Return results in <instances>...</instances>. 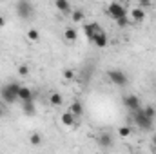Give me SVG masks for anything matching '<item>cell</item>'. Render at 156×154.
<instances>
[{"instance_id":"6da1fadb","label":"cell","mask_w":156,"mask_h":154,"mask_svg":"<svg viewBox=\"0 0 156 154\" xmlns=\"http://www.w3.org/2000/svg\"><path fill=\"white\" fill-rule=\"evenodd\" d=\"M20 83H16V82H9V83H4L2 87H0V98L5 102V103H15L16 100H18V91H20Z\"/></svg>"},{"instance_id":"44dd1931","label":"cell","mask_w":156,"mask_h":154,"mask_svg":"<svg viewBox=\"0 0 156 154\" xmlns=\"http://www.w3.org/2000/svg\"><path fill=\"white\" fill-rule=\"evenodd\" d=\"M83 16H85V13H83L82 9H75V11H73V20H75V22H82Z\"/></svg>"},{"instance_id":"7a4b0ae2","label":"cell","mask_w":156,"mask_h":154,"mask_svg":"<svg viewBox=\"0 0 156 154\" xmlns=\"http://www.w3.org/2000/svg\"><path fill=\"white\" fill-rule=\"evenodd\" d=\"M133 120H134L136 127H140V129H144V131H151V129H153V123H154V120H151V118L145 116L144 107H140L138 111L133 113Z\"/></svg>"},{"instance_id":"603a6c76","label":"cell","mask_w":156,"mask_h":154,"mask_svg":"<svg viewBox=\"0 0 156 154\" xmlns=\"http://www.w3.org/2000/svg\"><path fill=\"white\" fill-rule=\"evenodd\" d=\"M18 75H20V76H27V75H29V67H27V65H20V67H18Z\"/></svg>"},{"instance_id":"52a82bcc","label":"cell","mask_w":156,"mask_h":154,"mask_svg":"<svg viewBox=\"0 0 156 154\" xmlns=\"http://www.w3.org/2000/svg\"><path fill=\"white\" fill-rule=\"evenodd\" d=\"M122 102H123V105H125L129 111H133V113H134V111H138V109L142 107L140 98H138L136 94H127V96H123V100H122Z\"/></svg>"},{"instance_id":"cb8c5ba5","label":"cell","mask_w":156,"mask_h":154,"mask_svg":"<svg viewBox=\"0 0 156 154\" xmlns=\"http://www.w3.org/2000/svg\"><path fill=\"white\" fill-rule=\"evenodd\" d=\"M116 24L120 26V27H125V26L129 24V16H122V18H118Z\"/></svg>"},{"instance_id":"ffe728a7","label":"cell","mask_w":156,"mask_h":154,"mask_svg":"<svg viewBox=\"0 0 156 154\" xmlns=\"http://www.w3.org/2000/svg\"><path fill=\"white\" fill-rule=\"evenodd\" d=\"M131 132H133V129H131V127H127V125H123V127H120V129H118V134H120L122 138L131 136Z\"/></svg>"},{"instance_id":"5bb4252c","label":"cell","mask_w":156,"mask_h":154,"mask_svg":"<svg viewBox=\"0 0 156 154\" xmlns=\"http://www.w3.org/2000/svg\"><path fill=\"white\" fill-rule=\"evenodd\" d=\"M55 5H56V9H58L60 13H64V15L71 13V4H69L67 0H56V2H55Z\"/></svg>"},{"instance_id":"5b68a950","label":"cell","mask_w":156,"mask_h":154,"mask_svg":"<svg viewBox=\"0 0 156 154\" xmlns=\"http://www.w3.org/2000/svg\"><path fill=\"white\" fill-rule=\"evenodd\" d=\"M105 13H107L115 22H116L118 18H122V16H129V13H127L125 5H122V4H118V2H111V4L107 5Z\"/></svg>"},{"instance_id":"9c48e42d","label":"cell","mask_w":156,"mask_h":154,"mask_svg":"<svg viewBox=\"0 0 156 154\" xmlns=\"http://www.w3.org/2000/svg\"><path fill=\"white\" fill-rule=\"evenodd\" d=\"M35 98H37V93H33L29 87H26V85H22L20 87V91H18V100H20V103L22 102H35Z\"/></svg>"},{"instance_id":"ba28073f","label":"cell","mask_w":156,"mask_h":154,"mask_svg":"<svg viewBox=\"0 0 156 154\" xmlns=\"http://www.w3.org/2000/svg\"><path fill=\"white\" fill-rule=\"evenodd\" d=\"M100 31H102V26H100L98 22H89V24H85V26H83V33H85V37H87L89 42L94 38Z\"/></svg>"},{"instance_id":"3957f363","label":"cell","mask_w":156,"mask_h":154,"mask_svg":"<svg viewBox=\"0 0 156 154\" xmlns=\"http://www.w3.org/2000/svg\"><path fill=\"white\" fill-rule=\"evenodd\" d=\"M107 78H109V82H111L113 85H116V87H125V85L129 83V78H127V75H125L122 69H109V71H107Z\"/></svg>"},{"instance_id":"ac0fdd59","label":"cell","mask_w":156,"mask_h":154,"mask_svg":"<svg viewBox=\"0 0 156 154\" xmlns=\"http://www.w3.org/2000/svg\"><path fill=\"white\" fill-rule=\"evenodd\" d=\"M144 113H145L147 118L154 120V118H156V107H154V105H145V107H144Z\"/></svg>"},{"instance_id":"4316f807","label":"cell","mask_w":156,"mask_h":154,"mask_svg":"<svg viewBox=\"0 0 156 154\" xmlns=\"http://www.w3.org/2000/svg\"><path fill=\"white\" fill-rule=\"evenodd\" d=\"M4 24H5V18H4V16L0 15V27H4Z\"/></svg>"},{"instance_id":"8fae6325","label":"cell","mask_w":156,"mask_h":154,"mask_svg":"<svg viewBox=\"0 0 156 154\" xmlns=\"http://www.w3.org/2000/svg\"><path fill=\"white\" fill-rule=\"evenodd\" d=\"M129 15H131V18H133L134 22H142V20H145V16H147L145 11H144L142 7H133Z\"/></svg>"},{"instance_id":"484cf974","label":"cell","mask_w":156,"mask_h":154,"mask_svg":"<svg viewBox=\"0 0 156 154\" xmlns=\"http://www.w3.org/2000/svg\"><path fill=\"white\" fill-rule=\"evenodd\" d=\"M149 5H151V2H149V0H142L138 7H142V9H144V7H149Z\"/></svg>"},{"instance_id":"83f0119b","label":"cell","mask_w":156,"mask_h":154,"mask_svg":"<svg viewBox=\"0 0 156 154\" xmlns=\"http://www.w3.org/2000/svg\"><path fill=\"white\" fill-rule=\"evenodd\" d=\"M153 145H156V132L153 134Z\"/></svg>"},{"instance_id":"7c38bea8","label":"cell","mask_w":156,"mask_h":154,"mask_svg":"<svg viewBox=\"0 0 156 154\" xmlns=\"http://www.w3.org/2000/svg\"><path fill=\"white\" fill-rule=\"evenodd\" d=\"M69 113H71V114L75 116V118H80V116L83 114V103H82V102H73V103H71V107H69Z\"/></svg>"},{"instance_id":"9a60e30c","label":"cell","mask_w":156,"mask_h":154,"mask_svg":"<svg viewBox=\"0 0 156 154\" xmlns=\"http://www.w3.org/2000/svg\"><path fill=\"white\" fill-rule=\"evenodd\" d=\"M49 103H51L53 107H60V105L64 103L62 94H60V93H51V94H49Z\"/></svg>"},{"instance_id":"277c9868","label":"cell","mask_w":156,"mask_h":154,"mask_svg":"<svg viewBox=\"0 0 156 154\" xmlns=\"http://www.w3.org/2000/svg\"><path fill=\"white\" fill-rule=\"evenodd\" d=\"M15 7H16L18 16L24 18V20H29V18H33V15H35V7H33V4L27 2V0H20Z\"/></svg>"},{"instance_id":"d6986e66","label":"cell","mask_w":156,"mask_h":154,"mask_svg":"<svg viewBox=\"0 0 156 154\" xmlns=\"http://www.w3.org/2000/svg\"><path fill=\"white\" fill-rule=\"evenodd\" d=\"M29 142H31V145L38 147V145H42V136H40L38 132H33V134L29 136Z\"/></svg>"},{"instance_id":"f546056e","label":"cell","mask_w":156,"mask_h":154,"mask_svg":"<svg viewBox=\"0 0 156 154\" xmlns=\"http://www.w3.org/2000/svg\"><path fill=\"white\" fill-rule=\"evenodd\" d=\"M104 154H109V152H104Z\"/></svg>"},{"instance_id":"30bf717a","label":"cell","mask_w":156,"mask_h":154,"mask_svg":"<svg viewBox=\"0 0 156 154\" xmlns=\"http://www.w3.org/2000/svg\"><path fill=\"white\" fill-rule=\"evenodd\" d=\"M91 44H94V45H96V47H100V49H102V47H105V45L109 44V38H107V33H105V31L102 29V31H100V33H98V35H96L94 38L91 40Z\"/></svg>"},{"instance_id":"8992f818","label":"cell","mask_w":156,"mask_h":154,"mask_svg":"<svg viewBox=\"0 0 156 154\" xmlns=\"http://www.w3.org/2000/svg\"><path fill=\"white\" fill-rule=\"evenodd\" d=\"M96 142H98V145H100L102 149H111V147L115 145V138H113V134L107 132V131L100 132L98 138H96Z\"/></svg>"},{"instance_id":"2e32d148","label":"cell","mask_w":156,"mask_h":154,"mask_svg":"<svg viewBox=\"0 0 156 154\" xmlns=\"http://www.w3.org/2000/svg\"><path fill=\"white\" fill-rule=\"evenodd\" d=\"M64 38L67 40V42H75L78 38V31L75 27H66L64 29Z\"/></svg>"},{"instance_id":"4fadbf2b","label":"cell","mask_w":156,"mask_h":154,"mask_svg":"<svg viewBox=\"0 0 156 154\" xmlns=\"http://www.w3.org/2000/svg\"><path fill=\"white\" fill-rule=\"evenodd\" d=\"M22 111L27 116H35L37 114V105H35V102H22Z\"/></svg>"},{"instance_id":"f1b7e54d","label":"cell","mask_w":156,"mask_h":154,"mask_svg":"<svg viewBox=\"0 0 156 154\" xmlns=\"http://www.w3.org/2000/svg\"><path fill=\"white\" fill-rule=\"evenodd\" d=\"M0 116H2V107H0Z\"/></svg>"},{"instance_id":"e0dca14e","label":"cell","mask_w":156,"mask_h":154,"mask_svg":"<svg viewBox=\"0 0 156 154\" xmlns=\"http://www.w3.org/2000/svg\"><path fill=\"white\" fill-rule=\"evenodd\" d=\"M62 123H64L66 127H73V125L76 123V118L67 111V113H64V114H62Z\"/></svg>"},{"instance_id":"d4e9b609","label":"cell","mask_w":156,"mask_h":154,"mask_svg":"<svg viewBox=\"0 0 156 154\" xmlns=\"http://www.w3.org/2000/svg\"><path fill=\"white\" fill-rule=\"evenodd\" d=\"M64 78H66V80L75 78V71H73V69H66V71H64Z\"/></svg>"},{"instance_id":"7402d4cb","label":"cell","mask_w":156,"mask_h":154,"mask_svg":"<svg viewBox=\"0 0 156 154\" xmlns=\"http://www.w3.org/2000/svg\"><path fill=\"white\" fill-rule=\"evenodd\" d=\"M38 31H37V29H29V33H27V38L31 40V42H37V40H38Z\"/></svg>"}]
</instances>
